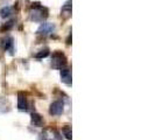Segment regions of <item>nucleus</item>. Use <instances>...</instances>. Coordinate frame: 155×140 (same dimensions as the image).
<instances>
[{
    "label": "nucleus",
    "instance_id": "obj_9",
    "mask_svg": "<svg viewBox=\"0 0 155 140\" xmlns=\"http://www.w3.org/2000/svg\"><path fill=\"white\" fill-rule=\"evenodd\" d=\"M71 0H68L64 5H63V7H62V11H61V14H62L65 19L67 18H69L70 15H71Z\"/></svg>",
    "mask_w": 155,
    "mask_h": 140
},
{
    "label": "nucleus",
    "instance_id": "obj_12",
    "mask_svg": "<svg viewBox=\"0 0 155 140\" xmlns=\"http://www.w3.org/2000/svg\"><path fill=\"white\" fill-rule=\"evenodd\" d=\"M62 132L67 139H71V127L70 126H64L62 128Z\"/></svg>",
    "mask_w": 155,
    "mask_h": 140
},
{
    "label": "nucleus",
    "instance_id": "obj_10",
    "mask_svg": "<svg viewBox=\"0 0 155 140\" xmlns=\"http://www.w3.org/2000/svg\"><path fill=\"white\" fill-rule=\"evenodd\" d=\"M13 14V8L11 6H6V7L1 8L0 9V16L6 19V18H9V16Z\"/></svg>",
    "mask_w": 155,
    "mask_h": 140
},
{
    "label": "nucleus",
    "instance_id": "obj_3",
    "mask_svg": "<svg viewBox=\"0 0 155 140\" xmlns=\"http://www.w3.org/2000/svg\"><path fill=\"white\" fill-rule=\"evenodd\" d=\"M0 47L4 52H9L11 54H14V39L9 35H6L0 41Z\"/></svg>",
    "mask_w": 155,
    "mask_h": 140
},
{
    "label": "nucleus",
    "instance_id": "obj_5",
    "mask_svg": "<svg viewBox=\"0 0 155 140\" xmlns=\"http://www.w3.org/2000/svg\"><path fill=\"white\" fill-rule=\"evenodd\" d=\"M55 29H56V26H55L54 23L51 22H43L41 23V26L39 27V29H38V33H39L40 35H49V34H51V33H54Z\"/></svg>",
    "mask_w": 155,
    "mask_h": 140
},
{
    "label": "nucleus",
    "instance_id": "obj_14",
    "mask_svg": "<svg viewBox=\"0 0 155 140\" xmlns=\"http://www.w3.org/2000/svg\"><path fill=\"white\" fill-rule=\"evenodd\" d=\"M39 140H49V138H48V135L46 133H41L39 137Z\"/></svg>",
    "mask_w": 155,
    "mask_h": 140
},
{
    "label": "nucleus",
    "instance_id": "obj_4",
    "mask_svg": "<svg viewBox=\"0 0 155 140\" xmlns=\"http://www.w3.org/2000/svg\"><path fill=\"white\" fill-rule=\"evenodd\" d=\"M64 111V104L62 101H56L53 102L50 104V108H49V113L51 116H61Z\"/></svg>",
    "mask_w": 155,
    "mask_h": 140
},
{
    "label": "nucleus",
    "instance_id": "obj_8",
    "mask_svg": "<svg viewBox=\"0 0 155 140\" xmlns=\"http://www.w3.org/2000/svg\"><path fill=\"white\" fill-rule=\"evenodd\" d=\"M31 125H33V126L41 127V126L43 125V118L40 116L39 113H31Z\"/></svg>",
    "mask_w": 155,
    "mask_h": 140
},
{
    "label": "nucleus",
    "instance_id": "obj_2",
    "mask_svg": "<svg viewBox=\"0 0 155 140\" xmlns=\"http://www.w3.org/2000/svg\"><path fill=\"white\" fill-rule=\"evenodd\" d=\"M65 64H67V58H65V56L62 53L58 52V53H55L53 55V57H51V67L54 69L61 70L62 68L65 67Z\"/></svg>",
    "mask_w": 155,
    "mask_h": 140
},
{
    "label": "nucleus",
    "instance_id": "obj_6",
    "mask_svg": "<svg viewBox=\"0 0 155 140\" xmlns=\"http://www.w3.org/2000/svg\"><path fill=\"white\" fill-rule=\"evenodd\" d=\"M60 76L63 83H65L67 85H71V71L69 69L62 68L60 71Z\"/></svg>",
    "mask_w": 155,
    "mask_h": 140
},
{
    "label": "nucleus",
    "instance_id": "obj_11",
    "mask_svg": "<svg viewBox=\"0 0 155 140\" xmlns=\"http://www.w3.org/2000/svg\"><path fill=\"white\" fill-rule=\"evenodd\" d=\"M48 55H49V49H48V48H45V49L40 50L39 53L35 55V57H36V58H45Z\"/></svg>",
    "mask_w": 155,
    "mask_h": 140
},
{
    "label": "nucleus",
    "instance_id": "obj_13",
    "mask_svg": "<svg viewBox=\"0 0 155 140\" xmlns=\"http://www.w3.org/2000/svg\"><path fill=\"white\" fill-rule=\"evenodd\" d=\"M13 23H14V21H13V20H12V21H9V22H7L5 26H4V27H2V31H5V29H6V31H8L9 28H12V27H13Z\"/></svg>",
    "mask_w": 155,
    "mask_h": 140
},
{
    "label": "nucleus",
    "instance_id": "obj_1",
    "mask_svg": "<svg viewBox=\"0 0 155 140\" xmlns=\"http://www.w3.org/2000/svg\"><path fill=\"white\" fill-rule=\"evenodd\" d=\"M29 16H31V21L34 22H42L48 16V11L47 8L40 6L39 4H34L29 12Z\"/></svg>",
    "mask_w": 155,
    "mask_h": 140
},
{
    "label": "nucleus",
    "instance_id": "obj_7",
    "mask_svg": "<svg viewBox=\"0 0 155 140\" xmlns=\"http://www.w3.org/2000/svg\"><path fill=\"white\" fill-rule=\"evenodd\" d=\"M28 104H27V99H26V96L22 92L18 93V109L20 111H27Z\"/></svg>",
    "mask_w": 155,
    "mask_h": 140
}]
</instances>
